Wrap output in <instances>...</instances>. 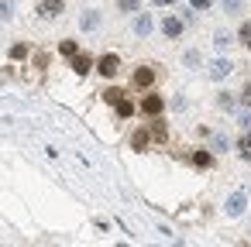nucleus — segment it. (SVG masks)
Returning a JSON list of instances; mask_svg holds the SVG:
<instances>
[{
    "instance_id": "obj_1",
    "label": "nucleus",
    "mask_w": 251,
    "mask_h": 247,
    "mask_svg": "<svg viewBox=\"0 0 251 247\" xmlns=\"http://www.w3.org/2000/svg\"><path fill=\"white\" fill-rule=\"evenodd\" d=\"M93 69H97L100 76H107V79H114V76L121 72V55H114V52H107V55H103V59H100V62L93 66Z\"/></svg>"
},
{
    "instance_id": "obj_2",
    "label": "nucleus",
    "mask_w": 251,
    "mask_h": 247,
    "mask_svg": "<svg viewBox=\"0 0 251 247\" xmlns=\"http://www.w3.org/2000/svg\"><path fill=\"white\" fill-rule=\"evenodd\" d=\"M158 79V72H155V66H138L134 69V76H131V83H134V90H148L151 83Z\"/></svg>"
},
{
    "instance_id": "obj_3",
    "label": "nucleus",
    "mask_w": 251,
    "mask_h": 247,
    "mask_svg": "<svg viewBox=\"0 0 251 247\" xmlns=\"http://www.w3.org/2000/svg\"><path fill=\"white\" fill-rule=\"evenodd\" d=\"M93 66H97V62H93V55H86V52H76V55H73V72H76V76L93 72Z\"/></svg>"
},
{
    "instance_id": "obj_4",
    "label": "nucleus",
    "mask_w": 251,
    "mask_h": 247,
    "mask_svg": "<svg viewBox=\"0 0 251 247\" xmlns=\"http://www.w3.org/2000/svg\"><path fill=\"white\" fill-rule=\"evenodd\" d=\"M165 110V100L162 96H155V93H148L145 100H141V113H148V117H158Z\"/></svg>"
},
{
    "instance_id": "obj_5",
    "label": "nucleus",
    "mask_w": 251,
    "mask_h": 247,
    "mask_svg": "<svg viewBox=\"0 0 251 247\" xmlns=\"http://www.w3.org/2000/svg\"><path fill=\"white\" fill-rule=\"evenodd\" d=\"M62 11H66V0H42V4H38L42 18H59Z\"/></svg>"
},
{
    "instance_id": "obj_6",
    "label": "nucleus",
    "mask_w": 251,
    "mask_h": 247,
    "mask_svg": "<svg viewBox=\"0 0 251 247\" xmlns=\"http://www.w3.org/2000/svg\"><path fill=\"white\" fill-rule=\"evenodd\" d=\"M244 206H248V196H244V192H234V196L227 199V206H224V209H227V216H241V213H244Z\"/></svg>"
},
{
    "instance_id": "obj_7",
    "label": "nucleus",
    "mask_w": 251,
    "mask_h": 247,
    "mask_svg": "<svg viewBox=\"0 0 251 247\" xmlns=\"http://www.w3.org/2000/svg\"><path fill=\"white\" fill-rule=\"evenodd\" d=\"M162 31H165L169 38H179V35H182V21H179V18H165V21H162Z\"/></svg>"
},
{
    "instance_id": "obj_8",
    "label": "nucleus",
    "mask_w": 251,
    "mask_h": 247,
    "mask_svg": "<svg viewBox=\"0 0 251 247\" xmlns=\"http://www.w3.org/2000/svg\"><path fill=\"white\" fill-rule=\"evenodd\" d=\"M230 69H234V66H230V62H224V59L210 62V76H213V79H224V76H227Z\"/></svg>"
},
{
    "instance_id": "obj_9",
    "label": "nucleus",
    "mask_w": 251,
    "mask_h": 247,
    "mask_svg": "<svg viewBox=\"0 0 251 247\" xmlns=\"http://www.w3.org/2000/svg\"><path fill=\"white\" fill-rule=\"evenodd\" d=\"M100 21H103V18H100V11H90V14L79 21V28H83V31H93V28H100Z\"/></svg>"
},
{
    "instance_id": "obj_10",
    "label": "nucleus",
    "mask_w": 251,
    "mask_h": 247,
    "mask_svg": "<svg viewBox=\"0 0 251 247\" xmlns=\"http://www.w3.org/2000/svg\"><path fill=\"white\" fill-rule=\"evenodd\" d=\"M14 7H18V0H0V21H11Z\"/></svg>"
},
{
    "instance_id": "obj_11",
    "label": "nucleus",
    "mask_w": 251,
    "mask_h": 247,
    "mask_svg": "<svg viewBox=\"0 0 251 247\" xmlns=\"http://www.w3.org/2000/svg\"><path fill=\"white\" fill-rule=\"evenodd\" d=\"M145 144H148V131H134L131 134V148L134 151H145Z\"/></svg>"
},
{
    "instance_id": "obj_12",
    "label": "nucleus",
    "mask_w": 251,
    "mask_h": 247,
    "mask_svg": "<svg viewBox=\"0 0 251 247\" xmlns=\"http://www.w3.org/2000/svg\"><path fill=\"white\" fill-rule=\"evenodd\" d=\"M237 155H241V158H251V131L237 141Z\"/></svg>"
},
{
    "instance_id": "obj_13",
    "label": "nucleus",
    "mask_w": 251,
    "mask_h": 247,
    "mask_svg": "<svg viewBox=\"0 0 251 247\" xmlns=\"http://www.w3.org/2000/svg\"><path fill=\"white\" fill-rule=\"evenodd\" d=\"M134 31H138V35H148V31H151V21H148V14H138V21H134Z\"/></svg>"
},
{
    "instance_id": "obj_14",
    "label": "nucleus",
    "mask_w": 251,
    "mask_h": 247,
    "mask_svg": "<svg viewBox=\"0 0 251 247\" xmlns=\"http://www.w3.org/2000/svg\"><path fill=\"white\" fill-rule=\"evenodd\" d=\"M103 100H107V103H114V107H117V103H121V100H124V93H121V90H117V86H110V90H103Z\"/></svg>"
},
{
    "instance_id": "obj_15",
    "label": "nucleus",
    "mask_w": 251,
    "mask_h": 247,
    "mask_svg": "<svg viewBox=\"0 0 251 247\" xmlns=\"http://www.w3.org/2000/svg\"><path fill=\"white\" fill-rule=\"evenodd\" d=\"M193 161H196L200 168H210V165H213V155H210V151H196V155H193Z\"/></svg>"
},
{
    "instance_id": "obj_16",
    "label": "nucleus",
    "mask_w": 251,
    "mask_h": 247,
    "mask_svg": "<svg viewBox=\"0 0 251 247\" xmlns=\"http://www.w3.org/2000/svg\"><path fill=\"white\" fill-rule=\"evenodd\" d=\"M237 38H241V45H244V48H251V21H244V24H241Z\"/></svg>"
},
{
    "instance_id": "obj_17",
    "label": "nucleus",
    "mask_w": 251,
    "mask_h": 247,
    "mask_svg": "<svg viewBox=\"0 0 251 247\" xmlns=\"http://www.w3.org/2000/svg\"><path fill=\"white\" fill-rule=\"evenodd\" d=\"M59 52H62V55H69V59H73V55H76V52H79V45H76V42H73V38H66V42H62V45H59Z\"/></svg>"
},
{
    "instance_id": "obj_18",
    "label": "nucleus",
    "mask_w": 251,
    "mask_h": 247,
    "mask_svg": "<svg viewBox=\"0 0 251 247\" xmlns=\"http://www.w3.org/2000/svg\"><path fill=\"white\" fill-rule=\"evenodd\" d=\"M28 52H31V48H28L25 42H18V45H11V59H28Z\"/></svg>"
},
{
    "instance_id": "obj_19",
    "label": "nucleus",
    "mask_w": 251,
    "mask_h": 247,
    "mask_svg": "<svg viewBox=\"0 0 251 247\" xmlns=\"http://www.w3.org/2000/svg\"><path fill=\"white\" fill-rule=\"evenodd\" d=\"M148 137H155V141H165V127H162V120H151V131H148Z\"/></svg>"
},
{
    "instance_id": "obj_20",
    "label": "nucleus",
    "mask_w": 251,
    "mask_h": 247,
    "mask_svg": "<svg viewBox=\"0 0 251 247\" xmlns=\"http://www.w3.org/2000/svg\"><path fill=\"white\" fill-rule=\"evenodd\" d=\"M224 4V11L227 14H237V11H244V0H220Z\"/></svg>"
},
{
    "instance_id": "obj_21",
    "label": "nucleus",
    "mask_w": 251,
    "mask_h": 247,
    "mask_svg": "<svg viewBox=\"0 0 251 247\" xmlns=\"http://www.w3.org/2000/svg\"><path fill=\"white\" fill-rule=\"evenodd\" d=\"M131 113H134V103L131 100H121L117 103V117H131Z\"/></svg>"
},
{
    "instance_id": "obj_22",
    "label": "nucleus",
    "mask_w": 251,
    "mask_h": 247,
    "mask_svg": "<svg viewBox=\"0 0 251 247\" xmlns=\"http://www.w3.org/2000/svg\"><path fill=\"white\" fill-rule=\"evenodd\" d=\"M138 4H141V0H117L121 11H138Z\"/></svg>"
},
{
    "instance_id": "obj_23",
    "label": "nucleus",
    "mask_w": 251,
    "mask_h": 247,
    "mask_svg": "<svg viewBox=\"0 0 251 247\" xmlns=\"http://www.w3.org/2000/svg\"><path fill=\"white\" fill-rule=\"evenodd\" d=\"M220 107L230 110V107H234V96H230V93H220Z\"/></svg>"
},
{
    "instance_id": "obj_24",
    "label": "nucleus",
    "mask_w": 251,
    "mask_h": 247,
    "mask_svg": "<svg viewBox=\"0 0 251 247\" xmlns=\"http://www.w3.org/2000/svg\"><path fill=\"white\" fill-rule=\"evenodd\" d=\"M213 45H217V48H227V45H230V38H227V35H217V38H213Z\"/></svg>"
},
{
    "instance_id": "obj_25",
    "label": "nucleus",
    "mask_w": 251,
    "mask_h": 247,
    "mask_svg": "<svg viewBox=\"0 0 251 247\" xmlns=\"http://www.w3.org/2000/svg\"><path fill=\"white\" fill-rule=\"evenodd\" d=\"M189 4H193V7H196V11H206V7H210V4H213V0H189Z\"/></svg>"
},
{
    "instance_id": "obj_26",
    "label": "nucleus",
    "mask_w": 251,
    "mask_h": 247,
    "mask_svg": "<svg viewBox=\"0 0 251 247\" xmlns=\"http://www.w3.org/2000/svg\"><path fill=\"white\" fill-rule=\"evenodd\" d=\"M244 103H248V107H251V83H248V86H244Z\"/></svg>"
},
{
    "instance_id": "obj_27",
    "label": "nucleus",
    "mask_w": 251,
    "mask_h": 247,
    "mask_svg": "<svg viewBox=\"0 0 251 247\" xmlns=\"http://www.w3.org/2000/svg\"><path fill=\"white\" fill-rule=\"evenodd\" d=\"M155 4H158V7H169V4H172V0H155Z\"/></svg>"
},
{
    "instance_id": "obj_28",
    "label": "nucleus",
    "mask_w": 251,
    "mask_h": 247,
    "mask_svg": "<svg viewBox=\"0 0 251 247\" xmlns=\"http://www.w3.org/2000/svg\"><path fill=\"white\" fill-rule=\"evenodd\" d=\"M117 247H127V244H117Z\"/></svg>"
}]
</instances>
